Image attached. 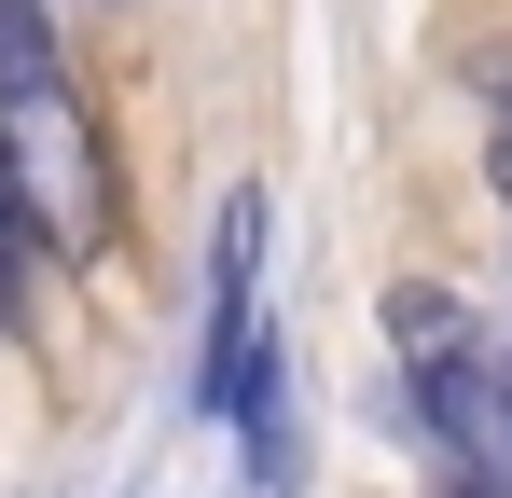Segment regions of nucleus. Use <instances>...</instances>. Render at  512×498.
<instances>
[{
    "label": "nucleus",
    "mask_w": 512,
    "mask_h": 498,
    "mask_svg": "<svg viewBox=\"0 0 512 498\" xmlns=\"http://www.w3.org/2000/svg\"><path fill=\"white\" fill-rule=\"evenodd\" d=\"M28 249H42V222H28V194H14V153H0V332L28 305Z\"/></svg>",
    "instance_id": "5"
},
{
    "label": "nucleus",
    "mask_w": 512,
    "mask_h": 498,
    "mask_svg": "<svg viewBox=\"0 0 512 498\" xmlns=\"http://www.w3.org/2000/svg\"><path fill=\"white\" fill-rule=\"evenodd\" d=\"M28 83H56V14L42 0H0V97H28Z\"/></svg>",
    "instance_id": "4"
},
{
    "label": "nucleus",
    "mask_w": 512,
    "mask_h": 498,
    "mask_svg": "<svg viewBox=\"0 0 512 498\" xmlns=\"http://www.w3.org/2000/svg\"><path fill=\"white\" fill-rule=\"evenodd\" d=\"M388 346H402L429 457H443V498H512V319L457 291H388Z\"/></svg>",
    "instance_id": "1"
},
{
    "label": "nucleus",
    "mask_w": 512,
    "mask_h": 498,
    "mask_svg": "<svg viewBox=\"0 0 512 498\" xmlns=\"http://www.w3.org/2000/svg\"><path fill=\"white\" fill-rule=\"evenodd\" d=\"M208 415L236 429L263 485H291V388H277V332H263V194H236L208 249Z\"/></svg>",
    "instance_id": "2"
},
{
    "label": "nucleus",
    "mask_w": 512,
    "mask_h": 498,
    "mask_svg": "<svg viewBox=\"0 0 512 498\" xmlns=\"http://www.w3.org/2000/svg\"><path fill=\"white\" fill-rule=\"evenodd\" d=\"M0 153H14V194H28V222H42V249H97L111 236V153H97L84 97H70V70L28 83V97H0Z\"/></svg>",
    "instance_id": "3"
},
{
    "label": "nucleus",
    "mask_w": 512,
    "mask_h": 498,
    "mask_svg": "<svg viewBox=\"0 0 512 498\" xmlns=\"http://www.w3.org/2000/svg\"><path fill=\"white\" fill-rule=\"evenodd\" d=\"M485 166H499V208H512V56H485Z\"/></svg>",
    "instance_id": "6"
}]
</instances>
